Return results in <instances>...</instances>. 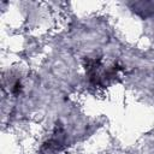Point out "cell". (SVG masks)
<instances>
[{
    "mask_svg": "<svg viewBox=\"0 0 154 154\" xmlns=\"http://www.w3.org/2000/svg\"><path fill=\"white\" fill-rule=\"evenodd\" d=\"M20 90H22V84H20L19 81H17V82L13 84V87H12V93H13L14 95H18V94L20 93Z\"/></svg>",
    "mask_w": 154,
    "mask_h": 154,
    "instance_id": "obj_1",
    "label": "cell"
}]
</instances>
